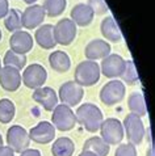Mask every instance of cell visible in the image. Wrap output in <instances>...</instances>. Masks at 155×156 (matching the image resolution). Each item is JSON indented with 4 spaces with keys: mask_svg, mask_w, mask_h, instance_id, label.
I'll return each instance as SVG.
<instances>
[{
    "mask_svg": "<svg viewBox=\"0 0 155 156\" xmlns=\"http://www.w3.org/2000/svg\"><path fill=\"white\" fill-rule=\"evenodd\" d=\"M76 122L80 123L88 133H96L100 129L104 115L100 108L92 102H85L76 109Z\"/></svg>",
    "mask_w": 155,
    "mask_h": 156,
    "instance_id": "obj_1",
    "label": "cell"
},
{
    "mask_svg": "<svg viewBox=\"0 0 155 156\" xmlns=\"http://www.w3.org/2000/svg\"><path fill=\"white\" fill-rule=\"evenodd\" d=\"M100 66L95 60L80 62L75 68L74 81L80 87H92L100 80Z\"/></svg>",
    "mask_w": 155,
    "mask_h": 156,
    "instance_id": "obj_2",
    "label": "cell"
},
{
    "mask_svg": "<svg viewBox=\"0 0 155 156\" xmlns=\"http://www.w3.org/2000/svg\"><path fill=\"white\" fill-rule=\"evenodd\" d=\"M122 126H124V134L128 138L129 143H132L134 146L141 144L146 133L145 125L142 122L141 117L133 113L126 114V117L124 118Z\"/></svg>",
    "mask_w": 155,
    "mask_h": 156,
    "instance_id": "obj_3",
    "label": "cell"
},
{
    "mask_svg": "<svg viewBox=\"0 0 155 156\" xmlns=\"http://www.w3.org/2000/svg\"><path fill=\"white\" fill-rule=\"evenodd\" d=\"M51 123H53L55 130H59V131H70V130H72L78 123L75 113L72 112V108L66 106L63 104H58L53 109Z\"/></svg>",
    "mask_w": 155,
    "mask_h": 156,
    "instance_id": "obj_4",
    "label": "cell"
},
{
    "mask_svg": "<svg viewBox=\"0 0 155 156\" xmlns=\"http://www.w3.org/2000/svg\"><path fill=\"white\" fill-rule=\"evenodd\" d=\"M100 134L101 139L109 146H117L122 142L125 134H124V126L122 122H120L117 118H106L103 121L100 126Z\"/></svg>",
    "mask_w": 155,
    "mask_h": 156,
    "instance_id": "obj_5",
    "label": "cell"
},
{
    "mask_svg": "<svg viewBox=\"0 0 155 156\" xmlns=\"http://www.w3.org/2000/svg\"><path fill=\"white\" fill-rule=\"evenodd\" d=\"M125 93H126V87L122 81L118 79H112L101 88L100 100L106 106H113L122 101Z\"/></svg>",
    "mask_w": 155,
    "mask_h": 156,
    "instance_id": "obj_6",
    "label": "cell"
},
{
    "mask_svg": "<svg viewBox=\"0 0 155 156\" xmlns=\"http://www.w3.org/2000/svg\"><path fill=\"white\" fill-rule=\"evenodd\" d=\"M83 96H84L83 87H80L74 80H68L66 83H63L59 87L58 90V100H61L63 105L70 108L79 105L80 101L83 100Z\"/></svg>",
    "mask_w": 155,
    "mask_h": 156,
    "instance_id": "obj_7",
    "label": "cell"
},
{
    "mask_svg": "<svg viewBox=\"0 0 155 156\" xmlns=\"http://www.w3.org/2000/svg\"><path fill=\"white\" fill-rule=\"evenodd\" d=\"M47 79V71L45 70L44 66L38 63H33L28 66L24 70L23 75H21V81L27 88L37 89L44 87Z\"/></svg>",
    "mask_w": 155,
    "mask_h": 156,
    "instance_id": "obj_8",
    "label": "cell"
},
{
    "mask_svg": "<svg viewBox=\"0 0 155 156\" xmlns=\"http://www.w3.org/2000/svg\"><path fill=\"white\" fill-rule=\"evenodd\" d=\"M7 144L13 150V152L21 154L23 151L29 148L31 138L28 131L20 125H13L7 131Z\"/></svg>",
    "mask_w": 155,
    "mask_h": 156,
    "instance_id": "obj_9",
    "label": "cell"
},
{
    "mask_svg": "<svg viewBox=\"0 0 155 156\" xmlns=\"http://www.w3.org/2000/svg\"><path fill=\"white\" fill-rule=\"evenodd\" d=\"M76 25L71 19H62L54 25V38L57 45L68 46L76 38Z\"/></svg>",
    "mask_w": 155,
    "mask_h": 156,
    "instance_id": "obj_10",
    "label": "cell"
},
{
    "mask_svg": "<svg viewBox=\"0 0 155 156\" xmlns=\"http://www.w3.org/2000/svg\"><path fill=\"white\" fill-rule=\"evenodd\" d=\"M46 13L44 11V7L40 4H32L28 8H25L24 12L21 13V27L28 30L36 29L42 25Z\"/></svg>",
    "mask_w": 155,
    "mask_h": 156,
    "instance_id": "obj_11",
    "label": "cell"
},
{
    "mask_svg": "<svg viewBox=\"0 0 155 156\" xmlns=\"http://www.w3.org/2000/svg\"><path fill=\"white\" fill-rule=\"evenodd\" d=\"M125 67V59L118 54H109L103 59L100 64V72L109 79H117L121 76Z\"/></svg>",
    "mask_w": 155,
    "mask_h": 156,
    "instance_id": "obj_12",
    "label": "cell"
},
{
    "mask_svg": "<svg viewBox=\"0 0 155 156\" xmlns=\"http://www.w3.org/2000/svg\"><path fill=\"white\" fill-rule=\"evenodd\" d=\"M33 45H34L33 37L27 30H17V32H13L9 38L11 50L17 54L27 55L29 51L33 49Z\"/></svg>",
    "mask_w": 155,
    "mask_h": 156,
    "instance_id": "obj_13",
    "label": "cell"
},
{
    "mask_svg": "<svg viewBox=\"0 0 155 156\" xmlns=\"http://www.w3.org/2000/svg\"><path fill=\"white\" fill-rule=\"evenodd\" d=\"M29 138L31 140L40 143V144H47V143L53 142L55 138V127L51 122L42 121L38 125L29 130Z\"/></svg>",
    "mask_w": 155,
    "mask_h": 156,
    "instance_id": "obj_14",
    "label": "cell"
},
{
    "mask_svg": "<svg viewBox=\"0 0 155 156\" xmlns=\"http://www.w3.org/2000/svg\"><path fill=\"white\" fill-rule=\"evenodd\" d=\"M112 51L110 43L106 42L105 40H92L89 41L84 47V55L88 60H99V59H104L105 57H108Z\"/></svg>",
    "mask_w": 155,
    "mask_h": 156,
    "instance_id": "obj_15",
    "label": "cell"
},
{
    "mask_svg": "<svg viewBox=\"0 0 155 156\" xmlns=\"http://www.w3.org/2000/svg\"><path fill=\"white\" fill-rule=\"evenodd\" d=\"M21 72L13 67L4 66L0 68V85L7 92H16L21 85Z\"/></svg>",
    "mask_w": 155,
    "mask_h": 156,
    "instance_id": "obj_16",
    "label": "cell"
},
{
    "mask_svg": "<svg viewBox=\"0 0 155 156\" xmlns=\"http://www.w3.org/2000/svg\"><path fill=\"white\" fill-rule=\"evenodd\" d=\"M32 98L40 104L46 112H53L54 108L58 105V93L50 87H41L34 89Z\"/></svg>",
    "mask_w": 155,
    "mask_h": 156,
    "instance_id": "obj_17",
    "label": "cell"
},
{
    "mask_svg": "<svg viewBox=\"0 0 155 156\" xmlns=\"http://www.w3.org/2000/svg\"><path fill=\"white\" fill-rule=\"evenodd\" d=\"M34 41L38 43V46L45 50H51L57 46L54 38V25L51 24H42L37 28L34 33Z\"/></svg>",
    "mask_w": 155,
    "mask_h": 156,
    "instance_id": "obj_18",
    "label": "cell"
},
{
    "mask_svg": "<svg viewBox=\"0 0 155 156\" xmlns=\"http://www.w3.org/2000/svg\"><path fill=\"white\" fill-rule=\"evenodd\" d=\"M100 30L106 42L118 43L122 41V33L120 30L117 23H116V20L113 19V16H106L103 19L100 24Z\"/></svg>",
    "mask_w": 155,
    "mask_h": 156,
    "instance_id": "obj_19",
    "label": "cell"
},
{
    "mask_svg": "<svg viewBox=\"0 0 155 156\" xmlns=\"http://www.w3.org/2000/svg\"><path fill=\"white\" fill-rule=\"evenodd\" d=\"M71 20L75 23L76 27H88L93 21L95 13L85 3H79L72 7L71 9Z\"/></svg>",
    "mask_w": 155,
    "mask_h": 156,
    "instance_id": "obj_20",
    "label": "cell"
},
{
    "mask_svg": "<svg viewBox=\"0 0 155 156\" xmlns=\"http://www.w3.org/2000/svg\"><path fill=\"white\" fill-rule=\"evenodd\" d=\"M49 64L55 72L63 73L70 70L71 59L67 53H64L62 50H57V51H53L49 55Z\"/></svg>",
    "mask_w": 155,
    "mask_h": 156,
    "instance_id": "obj_21",
    "label": "cell"
},
{
    "mask_svg": "<svg viewBox=\"0 0 155 156\" xmlns=\"http://www.w3.org/2000/svg\"><path fill=\"white\" fill-rule=\"evenodd\" d=\"M83 151H91L96 156H108L110 146L105 143L100 136H91L84 142Z\"/></svg>",
    "mask_w": 155,
    "mask_h": 156,
    "instance_id": "obj_22",
    "label": "cell"
},
{
    "mask_svg": "<svg viewBox=\"0 0 155 156\" xmlns=\"http://www.w3.org/2000/svg\"><path fill=\"white\" fill-rule=\"evenodd\" d=\"M128 108L130 113L137 114L138 117H145L147 114V106H146L145 97L141 92H133L128 97Z\"/></svg>",
    "mask_w": 155,
    "mask_h": 156,
    "instance_id": "obj_23",
    "label": "cell"
},
{
    "mask_svg": "<svg viewBox=\"0 0 155 156\" xmlns=\"http://www.w3.org/2000/svg\"><path fill=\"white\" fill-rule=\"evenodd\" d=\"M75 152V144L70 138L62 136L55 139L51 146L53 156H72Z\"/></svg>",
    "mask_w": 155,
    "mask_h": 156,
    "instance_id": "obj_24",
    "label": "cell"
},
{
    "mask_svg": "<svg viewBox=\"0 0 155 156\" xmlns=\"http://www.w3.org/2000/svg\"><path fill=\"white\" fill-rule=\"evenodd\" d=\"M27 55L17 54L12 50H8L3 58V64L8 67H13L16 70H23L27 66Z\"/></svg>",
    "mask_w": 155,
    "mask_h": 156,
    "instance_id": "obj_25",
    "label": "cell"
},
{
    "mask_svg": "<svg viewBox=\"0 0 155 156\" xmlns=\"http://www.w3.org/2000/svg\"><path fill=\"white\" fill-rule=\"evenodd\" d=\"M16 106L12 100L2 98L0 100V123H9L15 118Z\"/></svg>",
    "mask_w": 155,
    "mask_h": 156,
    "instance_id": "obj_26",
    "label": "cell"
},
{
    "mask_svg": "<svg viewBox=\"0 0 155 156\" xmlns=\"http://www.w3.org/2000/svg\"><path fill=\"white\" fill-rule=\"evenodd\" d=\"M67 5V0H44V11L47 16L57 17L61 16Z\"/></svg>",
    "mask_w": 155,
    "mask_h": 156,
    "instance_id": "obj_27",
    "label": "cell"
},
{
    "mask_svg": "<svg viewBox=\"0 0 155 156\" xmlns=\"http://www.w3.org/2000/svg\"><path fill=\"white\" fill-rule=\"evenodd\" d=\"M120 77H121L124 83H126L128 85H134L139 81L138 72H137V68H135L133 60H125V67H124V71Z\"/></svg>",
    "mask_w": 155,
    "mask_h": 156,
    "instance_id": "obj_28",
    "label": "cell"
},
{
    "mask_svg": "<svg viewBox=\"0 0 155 156\" xmlns=\"http://www.w3.org/2000/svg\"><path fill=\"white\" fill-rule=\"evenodd\" d=\"M4 27L12 33L21 30V28H23L21 27V13L16 8H12L8 11V13L4 17Z\"/></svg>",
    "mask_w": 155,
    "mask_h": 156,
    "instance_id": "obj_29",
    "label": "cell"
},
{
    "mask_svg": "<svg viewBox=\"0 0 155 156\" xmlns=\"http://www.w3.org/2000/svg\"><path fill=\"white\" fill-rule=\"evenodd\" d=\"M114 156H138V152H137V148L134 144H132V143H124V144H120L117 147Z\"/></svg>",
    "mask_w": 155,
    "mask_h": 156,
    "instance_id": "obj_30",
    "label": "cell"
},
{
    "mask_svg": "<svg viewBox=\"0 0 155 156\" xmlns=\"http://www.w3.org/2000/svg\"><path fill=\"white\" fill-rule=\"evenodd\" d=\"M87 5L93 11L95 15H105L108 12V5L104 0H88Z\"/></svg>",
    "mask_w": 155,
    "mask_h": 156,
    "instance_id": "obj_31",
    "label": "cell"
},
{
    "mask_svg": "<svg viewBox=\"0 0 155 156\" xmlns=\"http://www.w3.org/2000/svg\"><path fill=\"white\" fill-rule=\"evenodd\" d=\"M9 11V3L8 0H0V19H4Z\"/></svg>",
    "mask_w": 155,
    "mask_h": 156,
    "instance_id": "obj_32",
    "label": "cell"
},
{
    "mask_svg": "<svg viewBox=\"0 0 155 156\" xmlns=\"http://www.w3.org/2000/svg\"><path fill=\"white\" fill-rule=\"evenodd\" d=\"M0 156H15V152L11 147L8 146H2L0 147Z\"/></svg>",
    "mask_w": 155,
    "mask_h": 156,
    "instance_id": "obj_33",
    "label": "cell"
},
{
    "mask_svg": "<svg viewBox=\"0 0 155 156\" xmlns=\"http://www.w3.org/2000/svg\"><path fill=\"white\" fill-rule=\"evenodd\" d=\"M20 156H41V152L36 148H27L20 154Z\"/></svg>",
    "mask_w": 155,
    "mask_h": 156,
    "instance_id": "obj_34",
    "label": "cell"
},
{
    "mask_svg": "<svg viewBox=\"0 0 155 156\" xmlns=\"http://www.w3.org/2000/svg\"><path fill=\"white\" fill-rule=\"evenodd\" d=\"M79 156H96L93 152H91V151H81V152L79 154Z\"/></svg>",
    "mask_w": 155,
    "mask_h": 156,
    "instance_id": "obj_35",
    "label": "cell"
},
{
    "mask_svg": "<svg viewBox=\"0 0 155 156\" xmlns=\"http://www.w3.org/2000/svg\"><path fill=\"white\" fill-rule=\"evenodd\" d=\"M147 156H154V147L150 146V148L147 150Z\"/></svg>",
    "mask_w": 155,
    "mask_h": 156,
    "instance_id": "obj_36",
    "label": "cell"
},
{
    "mask_svg": "<svg viewBox=\"0 0 155 156\" xmlns=\"http://www.w3.org/2000/svg\"><path fill=\"white\" fill-rule=\"evenodd\" d=\"M23 2L27 3V4H29V5H32V4H36L37 0H23Z\"/></svg>",
    "mask_w": 155,
    "mask_h": 156,
    "instance_id": "obj_37",
    "label": "cell"
},
{
    "mask_svg": "<svg viewBox=\"0 0 155 156\" xmlns=\"http://www.w3.org/2000/svg\"><path fill=\"white\" fill-rule=\"evenodd\" d=\"M3 146V136H2V134H0V147Z\"/></svg>",
    "mask_w": 155,
    "mask_h": 156,
    "instance_id": "obj_38",
    "label": "cell"
},
{
    "mask_svg": "<svg viewBox=\"0 0 155 156\" xmlns=\"http://www.w3.org/2000/svg\"><path fill=\"white\" fill-rule=\"evenodd\" d=\"M2 38H3V34H2V30H0V41H2Z\"/></svg>",
    "mask_w": 155,
    "mask_h": 156,
    "instance_id": "obj_39",
    "label": "cell"
},
{
    "mask_svg": "<svg viewBox=\"0 0 155 156\" xmlns=\"http://www.w3.org/2000/svg\"><path fill=\"white\" fill-rule=\"evenodd\" d=\"M0 68H2V59H0Z\"/></svg>",
    "mask_w": 155,
    "mask_h": 156,
    "instance_id": "obj_40",
    "label": "cell"
}]
</instances>
